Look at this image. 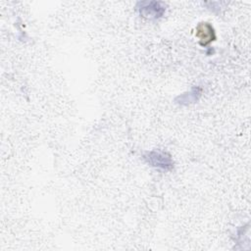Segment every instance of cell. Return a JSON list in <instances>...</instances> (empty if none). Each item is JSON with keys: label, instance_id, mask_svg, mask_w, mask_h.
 <instances>
[{"label": "cell", "instance_id": "cell-1", "mask_svg": "<svg viewBox=\"0 0 251 251\" xmlns=\"http://www.w3.org/2000/svg\"><path fill=\"white\" fill-rule=\"evenodd\" d=\"M140 14L147 19H158L162 17L165 12V7L161 2L150 1V2H141L139 3Z\"/></svg>", "mask_w": 251, "mask_h": 251}, {"label": "cell", "instance_id": "cell-2", "mask_svg": "<svg viewBox=\"0 0 251 251\" xmlns=\"http://www.w3.org/2000/svg\"><path fill=\"white\" fill-rule=\"evenodd\" d=\"M149 164L154 167L161 168L163 170H170L173 167V162L171 157L163 152L159 151H152L149 152L148 155L145 157Z\"/></svg>", "mask_w": 251, "mask_h": 251}, {"label": "cell", "instance_id": "cell-3", "mask_svg": "<svg viewBox=\"0 0 251 251\" xmlns=\"http://www.w3.org/2000/svg\"><path fill=\"white\" fill-rule=\"evenodd\" d=\"M196 37L202 46H205L216 39V33L209 23H200L196 26Z\"/></svg>", "mask_w": 251, "mask_h": 251}]
</instances>
